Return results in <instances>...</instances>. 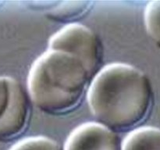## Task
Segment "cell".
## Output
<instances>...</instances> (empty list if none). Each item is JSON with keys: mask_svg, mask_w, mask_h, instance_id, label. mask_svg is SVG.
I'll return each mask as SVG.
<instances>
[{"mask_svg": "<svg viewBox=\"0 0 160 150\" xmlns=\"http://www.w3.org/2000/svg\"><path fill=\"white\" fill-rule=\"evenodd\" d=\"M87 100L96 122L117 133L133 131L149 115L153 90L149 78L142 70L113 62L95 75Z\"/></svg>", "mask_w": 160, "mask_h": 150, "instance_id": "1", "label": "cell"}, {"mask_svg": "<svg viewBox=\"0 0 160 150\" xmlns=\"http://www.w3.org/2000/svg\"><path fill=\"white\" fill-rule=\"evenodd\" d=\"M92 77L78 58L48 49L31 67L28 78L30 99L42 112L62 115L81 103Z\"/></svg>", "mask_w": 160, "mask_h": 150, "instance_id": "2", "label": "cell"}, {"mask_svg": "<svg viewBox=\"0 0 160 150\" xmlns=\"http://www.w3.org/2000/svg\"><path fill=\"white\" fill-rule=\"evenodd\" d=\"M48 49L63 52L78 58L89 74L95 77L102 61V46L92 30L78 23H70L48 40Z\"/></svg>", "mask_w": 160, "mask_h": 150, "instance_id": "3", "label": "cell"}, {"mask_svg": "<svg viewBox=\"0 0 160 150\" xmlns=\"http://www.w3.org/2000/svg\"><path fill=\"white\" fill-rule=\"evenodd\" d=\"M123 142L117 132L98 122L80 124L71 131L64 150H122Z\"/></svg>", "mask_w": 160, "mask_h": 150, "instance_id": "4", "label": "cell"}, {"mask_svg": "<svg viewBox=\"0 0 160 150\" xmlns=\"http://www.w3.org/2000/svg\"><path fill=\"white\" fill-rule=\"evenodd\" d=\"M30 97L22 84L13 78L10 105L0 120V142H9L26 130L31 114Z\"/></svg>", "mask_w": 160, "mask_h": 150, "instance_id": "5", "label": "cell"}, {"mask_svg": "<svg viewBox=\"0 0 160 150\" xmlns=\"http://www.w3.org/2000/svg\"><path fill=\"white\" fill-rule=\"evenodd\" d=\"M122 150H160V129L155 127H139L123 141Z\"/></svg>", "mask_w": 160, "mask_h": 150, "instance_id": "6", "label": "cell"}, {"mask_svg": "<svg viewBox=\"0 0 160 150\" xmlns=\"http://www.w3.org/2000/svg\"><path fill=\"white\" fill-rule=\"evenodd\" d=\"M92 6V2L91 1H57L45 14L49 20L69 23L81 18L88 12Z\"/></svg>", "mask_w": 160, "mask_h": 150, "instance_id": "7", "label": "cell"}, {"mask_svg": "<svg viewBox=\"0 0 160 150\" xmlns=\"http://www.w3.org/2000/svg\"><path fill=\"white\" fill-rule=\"evenodd\" d=\"M144 22L148 34L160 48V0L149 2L147 4Z\"/></svg>", "mask_w": 160, "mask_h": 150, "instance_id": "8", "label": "cell"}, {"mask_svg": "<svg viewBox=\"0 0 160 150\" xmlns=\"http://www.w3.org/2000/svg\"><path fill=\"white\" fill-rule=\"evenodd\" d=\"M9 150H64V148L50 138L34 136L19 141Z\"/></svg>", "mask_w": 160, "mask_h": 150, "instance_id": "9", "label": "cell"}, {"mask_svg": "<svg viewBox=\"0 0 160 150\" xmlns=\"http://www.w3.org/2000/svg\"><path fill=\"white\" fill-rule=\"evenodd\" d=\"M13 78L0 76V120L5 116L10 105Z\"/></svg>", "mask_w": 160, "mask_h": 150, "instance_id": "10", "label": "cell"}]
</instances>
